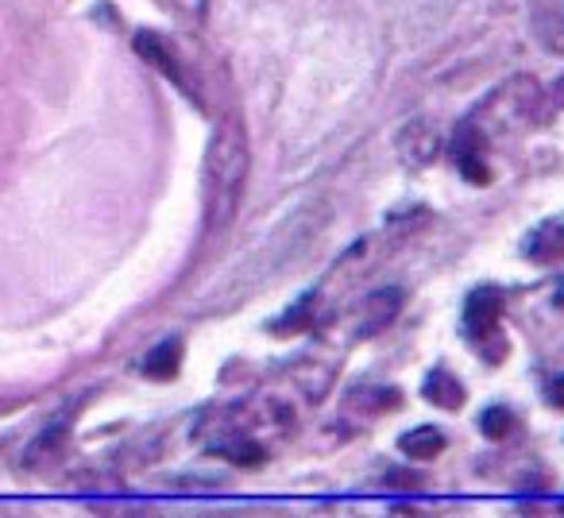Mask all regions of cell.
<instances>
[{"instance_id": "1", "label": "cell", "mask_w": 564, "mask_h": 518, "mask_svg": "<svg viewBox=\"0 0 564 518\" xmlns=\"http://www.w3.org/2000/svg\"><path fill=\"white\" fill-rule=\"evenodd\" d=\"M248 136H243L240 120H225V125L213 132L209 159H205V190H209V233H225L232 225L236 209H240L243 186H248Z\"/></svg>"}, {"instance_id": "2", "label": "cell", "mask_w": 564, "mask_h": 518, "mask_svg": "<svg viewBox=\"0 0 564 518\" xmlns=\"http://www.w3.org/2000/svg\"><path fill=\"white\" fill-rule=\"evenodd\" d=\"M541 86L530 78V74H518L507 86H499L491 97H487L484 112H479V125H491L499 132H525L541 120Z\"/></svg>"}, {"instance_id": "3", "label": "cell", "mask_w": 564, "mask_h": 518, "mask_svg": "<svg viewBox=\"0 0 564 518\" xmlns=\"http://www.w3.org/2000/svg\"><path fill=\"white\" fill-rule=\"evenodd\" d=\"M499 322H502V294L495 287H479L468 294V306H464V325H468L471 337L484 345L487 360L499 364L507 356V341L499 337Z\"/></svg>"}, {"instance_id": "4", "label": "cell", "mask_w": 564, "mask_h": 518, "mask_svg": "<svg viewBox=\"0 0 564 518\" xmlns=\"http://www.w3.org/2000/svg\"><path fill=\"white\" fill-rule=\"evenodd\" d=\"M448 151H453L456 166H460V174L468 182H476V186H487V182H491V166H487V136H484V125H479V120H464V125L453 132Z\"/></svg>"}, {"instance_id": "5", "label": "cell", "mask_w": 564, "mask_h": 518, "mask_svg": "<svg viewBox=\"0 0 564 518\" xmlns=\"http://www.w3.org/2000/svg\"><path fill=\"white\" fill-rule=\"evenodd\" d=\"M522 251L530 263H538V268H556V263H564V217L541 220V225L530 233V240H525Z\"/></svg>"}, {"instance_id": "6", "label": "cell", "mask_w": 564, "mask_h": 518, "mask_svg": "<svg viewBox=\"0 0 564 518\" xmlns=\"http://www.w3.org/2000/svg\"><path fill=\"white\" fill-rule=\"evenodd\" d=\"M441 148H445V140H441V132L430 125V120H414V125L402 132L399 140V155L406 166H425L433 163V159L441 155Z\"/></svg>"}, {"instance_id": "7", "label": "cell", "mask_w": 564, "mask_h": 518, "mask_svg": "<svg viewBox=\"0 0 564 518\" xmlns=\"http://www.w3.org/2000/svg\"><path fill=\"white\" fill-rule=\"evenodd\" d=\"M135 51H140V55L148 58L151 66H159V71H163L166 78H171V82H174V86H178V89H186V94H194V89H189V78H186V71H182V63H178V58L171 55V47H166V43L159 40V35H151V32L135 35Z\"/></svg>"}, {"instance_id": "8", "label": "cell", "mask_w": 564, "mask_h": 518, "mask_svg": "<svg viewBox=\"0 0 564 518\" xmlns=\"http://www.w3.org/2000/svg\"><path fill=\"white\" fill-rule=\"evenodd\" d=\"M425 399L433 402V407H441V410H460L464 407V399H468V391L460 387V379L453 376V371H445V368H433L430 376H425Z\"/></svg>"}, {"instance_id": "9", "label": "cell", "mask_w": 564, "mask_h": 518, "mask_svg": "<svg viewBox=\"0 0 564 518\" xmlns=\"http://www.w3.org/2000/svg\"><path fill=\"white\" fill-rule=\"evenodd\" d=\"M399 449L410 461H437L441 449H445V433H441L437 425H417V430L402 433Z\"/></svg>"}, {"instance_id": "10", "label": "cell", "mask_w": 564, "mask_h": 518, "mask_svg": "<svg viewBox=\"0 0 564 518\" xmlns=\"http://www.w3.org/2000/svg\"><path fill=\"white\" fill-rule=\"evenodd\" d=\"M399 310H402V291H399V287L376 291L368 299V310H364V333H376V330H383V325H391Z\"/></svg>"}, {"instance_id": "11", "label": "cell", "mask_w": 564, "mask_h": 518, "mask_svg": "<svg viewBox=\"0 0 564 518\" xmlns=\"http://www.w3.org/2000/svg\"><path fill=\"white\" fill-rule=\"evenodd\" d=\"M178 368H182V345L178 341H163V345L143 360V376H151V379H174L178 376Z\"/></svg>"}, {"instance_id": "12", "label": "cell", "mask_w": 564, "mask_h": 518, "mask_svg": "<svg viewBox=\"0 0 564 518\" xmlns=\"http://www.w3.org/2000/svg\"><path fill=\"white\" fill-rule=\"evenodd\" d=\"M479 430H484V438L502 441L510 430H514V414H510L507 407H491V410H484V418H479Z\"/></svg>"}, {"instance_id": "13", "label": "cell", "mask_w": 564, "mask_h": 518, "mask_svg": "<svg viewBox=\"0 0 564 518\" xmlns=\"http://www.w3.org/2000/svg\"><path fill=\"white\" fill-rule=\"evenodd\" d=\"M310 310H314V299H302L291 314L274 325V333H279V337H286V333H302V330H306V322H310Z\"/></svg>"}, {"instance_id": "14", "label": "cell", "mask_w": 564, "mask_h": 518, "mask_svg": "<svg viewBox=\"0 0 564 518\" xmlns=\"http://www.w3.org/2000/svg\"><path fill=\"white\" fill-rule=\"evenodd\" d=\"M549 402H553L556 410H564V376L553 379V387H549Z\"/></svg>"}, {"instance_id": "15", "label": "cell", "mask_w": 564, "mask_h": 518, "mask_svg": "<svg viewBox=\"0 0 564 518\" xmlns=\"http://www.w3.org/2000/svg\"><path fill=\"white\" fill-rule=\"evenodd\" d=\"M553 101H556V109H564V78L556 82V89H553Z\"/></svg>"}]
</instances>
